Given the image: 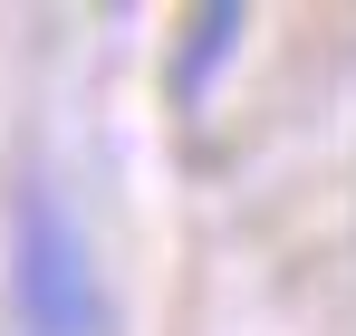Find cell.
<instances>
[{"mask_svg": "<svg viewBox=\"0 0 356 336\" xmlns=\"http://www.w3.org/2000/svg\"><path fill=\"white\" fill-rule=\"evenodd\" d=\"M10 308L29 336H97L106 308H97V250L87 230L67 221V202L49 183L19 192V230H10Z\"/></svg>", "mask_w": 356, "mask_h": 336, "instance_id": "6da1fadb", "label": "cell"}]
</instances>
